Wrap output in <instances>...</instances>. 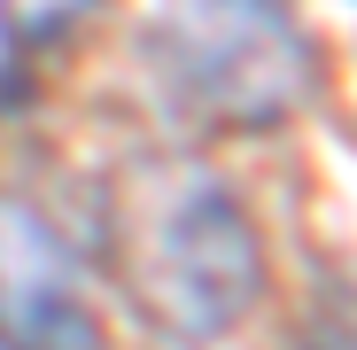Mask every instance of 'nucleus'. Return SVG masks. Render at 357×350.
I'll list each match as a JSON object with an SVG mask.
<instances>
[{
	"label": "nucleus",
	"mask_w": 357,
	"mask_h": 350,
	"mask_svg": "<svg viewBox=\"0 0 357 350\" xmlns=\"http://www.w3.org/2000/svg\"><path fill=\"white\" fill-rule=\"evenodd\" d=\"M101 249L132 312L163 335L210 350L264 296V233L218 163L163 148L132 156L101 195Z\"/></svg>",
	"instance_id": "nucleus-1"
},
{
	"label": "nucleus",
	"mask_w": 357,
	"mask_h": 350,
	"mask_svg": "<svg viewBox=\"0 0 357 350\" xmlns=\"http://www.w3.org/2000/svg\"><path fill=\"white\" fill-rule=\"evenodd\" d=\"M163 54L171 78L195 109L264 125V117L303 101L311 54L295 39L287 8H218V0H171L163 16Z\"/></svg>",
	"instance_id": "nucleus-2"
},
{
	"label": "nucleus",
	"mask_w": 357,
	"mask_h": 350,
	"mask_svg": "<svg viewBox=\"0 0 357 350\" xmlns=\"http://www.w3.org/2000/svg\"><path fill=\"white\" fill-rule=\"evenodd\" d=\"M0 350H109L70 242L16 195H0Z\"/></svg>",
	"instance_id": "nucleus-3"
},
{
	"label": "nucleus",
	"mask_w": 357,
	"mask_h": 350,
	"mask_svg": "<svg viewBox=\"0 0 357 350\" xmlns=\"http://www.w3.org/2000/svg\"><path fill=\"white\" fill-rule=\"evenodd\" d=\"M93 8H101V0H0V39H8L16 54H31V47L70 39Z\"/></svg>",
	"instance_id": "nucleus-4"
},
{
	"label": "nucleus",
	"mask_w": 357,
	"mask_h": 350,
	"mask_svg": "<svg viewBox=\"0 0 357 350\" xmlns=\"http://www.w3.org/2000/svg\"><path fill=\"white\" fill-rule=\"evenodd\" d=\"M218 8H280V0H218Z\"/></svg>",
	"instance_id": "nucleus-5"
}]
</instances>
